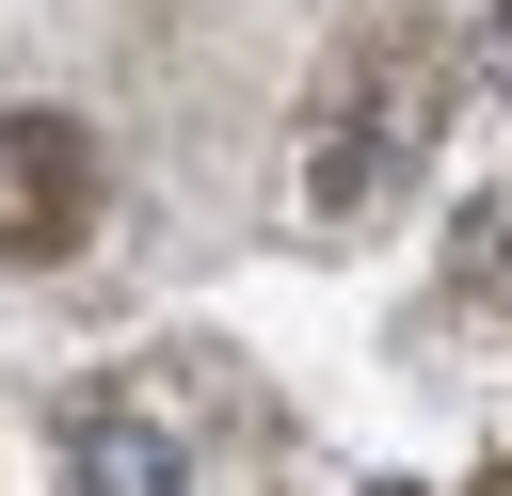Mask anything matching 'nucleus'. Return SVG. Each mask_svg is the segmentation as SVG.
Returning a JSON list of instances; mask_svg holds the SVG:
<instances>
[{
	"mask_svg": "<svg viewBox=\"0 0 512 496\" xmlns=\"http://www.w3.org/2000/svg\"><path fill=\"white\" fill-rule=\"evenodd\" d=\"M96 240V128L80 112H0V256H80Z\"/></svg>",
	"mask_w": 512,
	"mask_h": 496,
	"instance_id": "f257e3e1",
	"label": "nucleus"
},
{
	"mask_svg": "<svg viewBox=\"0 0 512 496\" xmlns=\"http://www.w3.org/2000/svg\"><path fill=\"white\" fill-rule=\"evenodd\" d=\"M64 496H192V464H176L160 416H112V400H96V416L64 432Z\"/></svg>",
	"mask_w": 512,
	"mask_h": 496,
	"instance_id": "f03ea898",
	"label": "nucleus"
},
{
	"mask_svg": "<svg viewBox=\"0 0 512 496\" xmlns=\"http://www.w3.org/2000/svg\"><path fill=\"white\" fill-rule=\"evenodd\" d=\"M480 64H496V96H512V0H496V32H480Z\"/></svg>",
	"mask_w": 512,
	"mask_h": 496,
	"instance_id": "7ed1b4c3",
	"label": "nucleus"
}]
</instances>
